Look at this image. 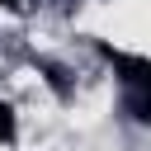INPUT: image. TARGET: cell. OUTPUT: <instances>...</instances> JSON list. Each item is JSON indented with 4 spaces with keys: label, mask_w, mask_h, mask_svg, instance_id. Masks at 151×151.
Returning <instances> with one entry per match:
<instances>
[{
    "label": "cell",
    "mask_w": 151,
    "mask_h": 151,
    "mask_svg": "<svg viewBox=\"0 0 151 151\" xmlns=\"http://www.w3.org/2000/svg\"><path fill=\"white\" fill-rule=\"evenodd\" d=\"M104 57L123 71V80H127L132 90H146V85H151V66H146V57H132V52H118V47H104Z\"/></svg>",
    "instance_id": "1"
},
{
    "label": "cell",
    "mask_w": 151,
    "mask_h": 151,
    "mask_svg": "<svg viewBox=\"0 0 151 151\" xmlns=\"http://www.w3.org/2000/svg\"><path fill=\"white\" fill-rule=\"evenodd\" d=\"M14 132H19V123H14V109L0 99V142L9 146V142H14Z\"/></svg>",
    "instance_id": "2"
},
{
    "label": "cell",
    "mask_w": 151,
    "mask_h": 151,
    "mask_svg": "<svg viewBox=\"0 0 151 151\" xmlns=\"http://www.w3.org/2000/svg\"><path fill=\"white\" fill-rule=\"evenodd\" d=\"M0 5H19V0H0Z\"/></svg>",
    "instance_id": "3"
}]
</instances>
